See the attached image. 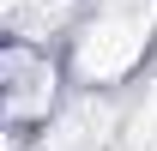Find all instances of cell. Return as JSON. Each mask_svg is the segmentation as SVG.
<instances>
[{
  "instance_id": "1",
  "label": "cell",
  "mask_w": 157,
  "mask_h": 151,
  "mask_svg": "<svg viewBox=\"0 0 157 151\" xmlns=\"http://www.w3.org/2000/svg\"><path fill=\"white\" fill-rule=\"evenodd\" d=\"M157 42V0H127V6H103L97 18L73 37V55H67V73L85 85V91H109L121 79H133L145 67Z\"/></svg>"
},
{
  "instance_id": "2",
  "label": "cell",
  "mask_w": 157,
  "mask_h": 151,
  "mask_svg": "<svg viewBox=\"0 0 157 151\" xmlns=\"http://www.w3.org/2000/svg\"><path fill=\"white\" fill-rule=\"evenodd\" d=\"M60 103V60L30 37H12L0 48V115H6V133H12V151L30 139L36 127L55 121Z\"/></svg>"
}]
</instances>
